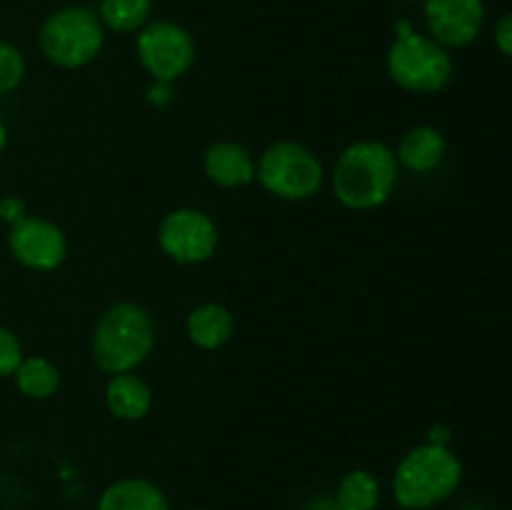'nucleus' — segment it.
Here are the masks:
<instances>
[{
    "label": "nucleus",
    "instance_id": "1",
    "mask_svg": "<svg viewBox=\"0 0 512 510\" xmlns=\"http://www.w3.org/2000/svg\"><path fill=\"white\" fill-rule=\"evenodd\" d=\"M400 165L395 150L380 140H355L335 158L330 185L348 210H375L398 188Z\"/></svg>",
    "mask_w": 512,
    "mask_h": 510
},
{
    "label": "nucleus",
    "instance_id": "2",
    "mask_svg": "<svg viewBox=\"0 0 512 510\" xmlns=\"http://www.w3.org/2000/svg\"><path fill=\"white\" fill-rule=\"evenodd\" d=\"M155 348V318L143 303L115 300L98 315L90 353L103 373H135Z\"/></svg>",
    "mask_w": 512,
    "mask_h": 510
},
{
    "label": "nucleus",
    "instance_id": "3",
    "mask_svg": "<svg viewBox=\"0 0 512 510\" xmlns=\"http://www.w3.org/2000/svg\"><path fill=\"white\" fill-rule=\"evenodd\" d=\"M463 483V463L450 445L420 443L400 458L393 473V498L403 510H430L453 498Z\"/></svg>",
    "mask_w": 512,
    "mask_h": 510
},
{
    "label": "nucleus",
    "instance_id": "4",
    "mask_svg": "<svg viewBox=\"0 0 512 510\" xmlns=\"http://www.w3.org/2000/svg\"><path fill=\"white\" fill-rule=\"evenodd\" d=\"M393 30L395 38L385 55L390 80L413 95H435L448 88L455 75L450 50L428 33H418L410 20H398Z\"/></svg>",
    "mask_w": 512,
    "mask_h": 510
},
{
    "label": "nucleus",
    "instance_id": "5",
    "mask_svg": "<svg viewBox=\"0 0 512 510\" xmlns=\"http://www.w3.org/2000/svg\"><path fill=\"white\" fill-rule=\"evenodd\" d=\"M40 53L63 70H80L95 63L105 48V28L88 5H65L53 10L38 30Z\"/></svg>",
    "mask_w": 512,
    "mask_h": 510
},
{
    "label": "nucleus",
    "instance_id": "6",
    "mask_svg": "<svg viewBox=\"0 0 512 510\" xmlns=\"http://www.w3.org/2000/svg\"><path fill=\"white\" fill-rule=\"evenodd\" d=\"M255 180L265 193L288 203L310 200L325 183L323 160L298 140H278L255 160Z\"/></svg>",
    "mask_w": 512,
    "mask_h": 510
},
{
    "label": "nucleus",
    "instance_id": "7",
    "mask_svg": "<svg viewBox=\"0 0 512 510\" xmlns=\"http://www.w3.org/2000/svg\"><path fill=\"white\" fill-rule=\"evenodd\" d=\"M135 58L150 80L175 83L190 73L198 58L195 38L175 20L153 18L135 33Z\"/></svg>",
    "mask_w": 512,
    "mask_h": 510
},
{
    "label": "nucleus",
    "instance_id": "8",
    "mask_svg": "<svg viewBox=\"0 0 512 510\" xmlns=\"http://www.w3.org/2000/svg\"><path fill=\"white\" fill-rule=\"evenodd\" d=\"M220 243L218 225L205 210L175 208L158 225V245L180 265L208 263Z\"/></svg>",
    "mask_w": 512,
    "mask_h": 510
},
{
    "label": "nucleus",
    "instance_id": "9",
    "mask_svg": "<svg viewBox=\"0 0 512 510\" xmlns=\"http://www.w3.org/2000/svg\"><path fill=\"white\" fill-rule=\"evenodd\" d=\"M8 250L23 268L33 273H50L68 258V235L53 220L25 215L10 225Z\"/></svg>",
    "mask_w": 512,
    "mask_h": 510
},
{
    "label": "nucleus",
    "instance_id": "10",
    "mask_svg": "<svg viewBox=\"0 0 512 510\" xmlns=\"http://www.w3.org/2000/svg\"><path fill=\"white\" fill-rule=\"evenodd\" d=\"M485 0H423L425 30L443 48L473 45L485 28Z\"/></svg>",
    "mask_w": 512,
    "mask_h": 510
},
{
    "label": "nucleus",
    "instance_id": "11",
    "mask_svg": "<svg viewBox=\"0 0 512 510\" xmlns=\"http://www.w3.org/2000/svg\"><path fill=\"white\" fill-rule=\"evenodd\" d=\"M203 170L210 183L218 185V188H245L255 180V158L243 143L215 140L205 148Z\"/></svg>",
    "mask_w": 512,
    "mask_h": 510
},
{
    "label": "nucleus",
    "instance_id": "12",
    "mask_svg": "<svg viewBox=\"0 0 512 510\" xmlns=\"http://www.w3.org/2000/svg\"><path fill=\"white\" fill-rule=\"evenodd\" d=\"M445 153H448V140L435 125H415L403 135L398 150H395V158H398L400 168H405L408 173L425 175L440 168Z\"/></svg>",
    "mask_w": 512,
    "mask_h": 510
},
{
    "label": "nucleus",
    "instance_id": "13",
    "mask_svg": "<svg viewBox=\"0 0 512 510\" xmlns=\"http://www.w3.org/2000/svg\"><path fill=\"white\" fill-rule=\"evenodd\" d=\"M185 335L200 350H220L235 335V318L228 305L200 303L185 318Z\"/></svg>",
    "mask_w": 512,
    "mask_h": 510
},
{
    "label": "nucleus",
    "instance_id": "14",
    "mask_svg": "<svg viewBox=\"0 0 512 510\" xmlns=\"http://www.w3.org/2000/svg\"><path fill=\"white\" fill-rule=\"evenodd\" d=\"M105 405L118 420L138 423L153 408V388L135 373L110 375L105 383Z\"/></svg>",
    "mask_w": 512,
    "mask_h": 510
},
{
    "label": "nucleus",
    "instance_id": "15",
    "mask_svg": "<svg viewBox=\"0 0 512 510\" xmlns=\"http://www.w3.org/2000/svg\"><path fill=\"white\" fill-rule=\"evenodd\" d=\"M98 510H170V500L153 480L120 478L100 493Z\"/></svg>",
    "mask_w": 512,
    "mask_h": 510
},
{
    "label": "nucleus",
    "instance_id": "16",
    "mask_svg": "<svg viewBox=\"0 0 512 510\" xmlns=\"http://www.w3.org/2000/svg\"><path fill=\"white\" fill-rule=\"evenodd\" d=\"M15 388L30 400H48L60 388V370L45 355H25L13 373Z\"/></svg>",
    "mask_w": 512,
    "mask_h": 510
},
{
    "label": "nucleus",
    "instance_id": "17",
    "mask_svg": "<svg viewBox=\"0 0 512 510\" xmlns=\"http://www.w3.org/2000/svg\"><path fill=\"white\" fill-rule=\"evenodd\" d=\"M100 23L118 35H135L153 20V0H100Z\"/></svg>",
    "mask_w": 512,
    "mask_h": 510
},
{
    "label": "nucleus",
    "instance_id": "18",
    "mask_svg": "<svg viewBox=\"0 0 512 510\" xmlns=\"http://www.w3.org/2000/svg\"><path fill=\"white\" fill-rule=\"evenodd\" d=\"M333 500L340 510H375L380 503V480L365 468L350 470L340 478Z\"/></svg>",
    "mask_w": 512,
    "mask_h": 510
},
{
    "label": "nucleus",
    "instance_id": "19",
    "mask_svg": "<svg viewBox=\"0 0 512 510\" xmlns=\"http://www.w3.org/2000/svg\"><path fill=\"white\" fill-rule=\"evenodd\" d=\"M25 58L13 43L0 40V95H8L23 83Z\"/></svg>",
    "mask_w": 512,
    "mask_h": 510
},
{
    "label": "nucleus",
    "instance_id": "20",
    "mask_svg": "<svg viewBox=\"0 0 512 510\" xmlns=\"http://www.w3.org/2000/svg\"><path fill=\"white\" fill-rule=\"evenodd\" d=\"M23 358V345H20L18 335L0 325V378H10Z\"/></svg>",
    "mask_w": 512,
    "mask_h": 510
},
{
    "label": "nucleus",
    "instance_id": "21",
    "mask_svg": "<svg viewBox=\"0 0 512 510\" xmlns=\"http://www.w3.org/2000/svg\"><path fill=\"white\" fill-rule=\"evenodd\" d=\"M145 100L155 110L168 108L175 100V83H168V80H150V85L145 88Z\"/></svg>",
    "mask_w": 512,
    "mask_h": 510
},
{
    "label": "nucleus",
    "instance_id": "22",
    "mask_svg": "<svg viewBox=\"0 0 512 510\" xmlns=\"http://www.w3.org/2000/svg\"><path fill=\"white\" fill-rule=\"evenodd\" d=\"M25 215H28V210H25V203L18 195H3V198H0V220L13 225L18 223L20 218H25Z\"/></svg>",
    "mask_w": 512,
    "mask_h": 510
},
{
    "label": "nucleus",
    "instance_id": "23",
    "mask_svg": "<svg viewBox=\"0 0 512 510\" xmlns=\"http://www.w3.org/2000/svg\"><path fill=\"white\" fill-rule=\"evenodd\" d=\"M493 38H495V45H498L500 53L512 58V13H505L503 18L495 23Z\"/></svg>",
    "mask_w": 512,
    "mask_h": 510
},
{
    "label": "nucleus",
    "instance_id": "24",
    "mask_svg": "<svg viewBox=\"0 0 512 510\" xmlns=\"http://www.w3.org/2000/svg\"><path fill=\"white\" fill-rule=\"evenodd\" d=\"M303 510H340V508L335 505L333 495L323 493V495H313V498L303 505Z\"/></svg>",
    "mask_w": 512,
    "mask_h": 510
},
{
    "label": "nucleus",
    "instance_id": "25",
    "mask_svg": "<svg viewBox=\"0 0 512 510\" xmlns=\"http://www.w3.org/2000/svg\"><path fill=\"white\" fill-rule=\"evenodd\" d=\"M428 443H435V445H450V430H448V428H443V425H435V428H430Z\"/></svg>",
    "mask_w": 512,
    "mask_h": 510
},
{
    "label": "nucleus",
    "instance_id": "26",
    "mask_svg": "<svg viewBox=\"0 0 512 510\" xmlns=\"http://www.w3.org/2000/svg\"><path fill=\"white\" fill-rule=\"evenodd\" d=\"M5 145H8V125H5L3 118H0V155H3Z\"/></svg>",
    "mask_w": 512,
    "mask_h": 510
},
{
    "label": "nucleus",
    "instance_id": "27",
    "mask_svg": "<svg viewBox=\"0 0 512 510\" xmlns=\"http://www.w3.org/2000/svg\"><path fill=\"white\" fill-rule=\"evenodd\" d=\"M195 510H205V508H195Z\"/></svg>",
    "mask_w": 512,
    "mask_h": 510
}]
</instances>
